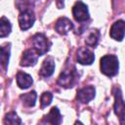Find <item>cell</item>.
<instances>
[{"label": "cell", "instance_id": "obj_1", "mask_svg": "<svg viewBox=\"0 0 125 125\" xmlns=\"http://www.w3.org/2000/svg\"><path fill=\"white\" fill-rule=\"evenodd\" d=\"M101 71L109 77H112L118 72V59L114 55H105L101 59Z\"/></svg>", "mask_w": 125, "mask_h": 125}, {"label": "cell", "instance_id": "obj_2", "mask_svg": "<svg viewBox=\"0 0 125 125\" xmlns=\"http://www.w3.org/2000/svg\"><path fill=\"white\" fill-rule=\"evenodd\" d=\"M77 81L78 74L74 66H72L71 68L66 67L64 70H62L58 78V84L63 88H71L76 84Z\"/></svg>", "mask_w": 125, "mask_h": 125}, {"label": "cell", "instance_id": "obj_3", "mask_svg": "<svg viewBox=\"0 0 125 125\" xmlns=\"http://www.w3.org/2000/svg\"><path fill=\"white\" fill-rule=\"evenodd\" d=\"M32 45L38 56H43L49 51L51 42L43 33H36L32 37Z\"/></svg>", "mask_w": 125, "mask_h": 125}, {"label": "cell", "instance_id": "obj_4", "mask_svg": "<svg viewBox=\"0 0 125 125\" xmlns=\"http://www.w3.org/2000/svg\"><path fill=\"white\" fill-rule=\"evenodd\" d=\"M72 15L76 21L83 22L89 20L90 15L88 11V7L81 1H77L72 7Z\"/></svg>", "mask_w": 125, "mask_h": 125}, {"label": "cell", "instance_id": "obj_5", "mask_svg": "<svg viewBox=\"0 0 125 125\" xmlns=\"http://www.w3.org/2000/svg\"><path fill=\"white\" fill-rule=\"evenodd\" d=\"M34 21H35L34 13L29 9L23 10L19 16V24L22 30H26L30 28L33 25Z\"/></svg>", "mask_w": 125, "mask_h": 125}, {"label": "cell", "instance_id": "obj_6", "mask_svg": "<svg viewBox=\"0 0 125 125\" xmlns=\"http://www.w3.org/2000/svg\"><path fill=\"white\" fill-rule=\"evenodd\" d=\"M109 35L112 39L116 41H121L125 36V21L122 20L114 21L110 27Z\"/></svg>", "mask_w": 125, "mask_h": 125}, {"label": "cell", "instance_id": "obj_7", "mask_svg": "<svg viewBox=\"0 0 125 125\" xmlns=\"http://www.w3.org/2000/svg\"><path fill=\"white\" fill-rule=\"evenodd\" d=\"M76 59L79 63L84 64V65H89L91 64L94 60H95V55L92 50H90L87 47H81L78 49L77 54H76Z\"/></svg>", "mask_w": 125, "mask_h": 125}, {"label": "cell", "instance_id": "obj_8", "mask_svg": "<svg viewBox=\"0 0 125 125\" xmlns=\"http://www.w3.org/2000/svg\"><path fill=\"white\" fill-rule=\"evenodd\" d=\"M95 93L96 90L94 86H85L77 91V100L82 104H87L94 99Z\"/></svg>", "mask_w": 125, "mask_h": 125}, {"label": "cell", "instance_id": "obj_9", "mask_svg": "<svg viewBox=\"0 0 125 125\" xmlns=\"http://www.w3.org/2000/svg\"><path fill=\"white\" fill-rule=\"evenodd\" d=\"M37 58H38V54L35 50H31V49H27L23 52L21 59V66H31V65H35L37 62Z\"/></svg>", "mask_w": 125, "mask_h": 125}, {"label": "cell", "instance_id": "obj_10", "mask_svg": "<svg viewBox=\"0 0 125 125\" xmlns=\"http://www.w3.org/2000/svg\"><path fill=\"white\" fill-rule=\"evenodd\" d=\"M55 28L58 31V33H60L62 35H65L70 30H72L73 23H72V21L69 19H67L65 17H62V18H60L57 21L56 25H55Z\"/></svg>", "mask_w": 125, "mask_h": 125}, {"label": "cell", "instance_id": "obj_11", "mask_svg": "<svg viewBox=\"0 0 125 125\" xmlns=\"http://www.w3.org/2000/svg\"><path fill=\"white\" fill-rule=\"evenodd\" d=\"M114 112L117 116L121 117L125 113V102L122 98V93L119 88L115 90L114 93Z\"/></svg>", "mask_w": 125, "mask_h": 125}, {"label": "cell", "instance_id": "obj_12", "mask_svg": "<svg viewBox=\"0 0 125 125\" xmlns=\"http://www.w3.org/2000/svg\"><path fill=\"white\" fill-rule=\"evenodd\" d=\"M62 121L61 112L57 106H54L51 108L50 112L43 118L41 123H47V124H53V125H58L61 124Z\"/></svg>", "mask_w": 125, "mask_h": 125}, {"label": "cell", "instance_id": "obj_13", "mask_svg": "<svg viewBox=\"0 0 125 125\" xmlns=\"http://www.w3.org/2000/svg\"><path fill=\"white\" fill-rule=\"evenodd\" d=\"M55 61L53 58L51 57H48L42 63L41 65V68L39 70V74L40 76L42 77H50L53 73H54V70H55Z\"/></svg>", "mask_w": 125, "mask_h": 125}, {"label": "cell", "instance_id": "obj_14", "mask_svg": "<svg viewBox=\"0 0 125 125\" xmlns=\"http://www.w3.org/2000/svg\"><path fill=\"white\" fill-rule=\"evenodd\" d=\"M33 83L32 77L22 71H19L17 73V84L21 89H27Z\"/></svg>", "mask_w": 125, "mask_h": 125}, {"label": "cell", "instance_id": "obj_15", "mask_svg": "<svg viewBox=\"0 0 125 125\" xmlns=\"http://www.w3.org/2000/svg\"><path fill=\"white\" fill-rule=\"evenodd\" d=\"M20 99L21 100L22 104L25 106L31 107V106H34L35 105L36 99H37V94H36L35 91H31V92H28V93H25V94L21 95Z\"/></svg>", "mask_w": 125, "mask_h": 125}, {"label": "cell", "instance_id": "obj_16", "mask_svg": "<svg viewBox=\"0 0 125 125\" xmlns=\"http://www.w3.org/2000/svg\"><path fill=\"white\" fill-rule=\"evenodd\" d=\"M11 30H12V25L10 23V21L7 18L2 17L0 20V37L3 38L8 36Z\"/></svg>", "mask_w": 125, "mask_h": 125}, {"label": "cell", "instance_id": "obj_17", "mask_svg": "<svg viewBox=\"0 0 125 125\" xmlns=\"http://www.w3.org/2000/svg\"><path fill=\"white\" fill-rule=\"evenodd\" d=\"M100 36H101V34H100V31H99L98 29L92 30V31L89 33V35L87 36L86 40H85L86 45L89 46V47H94V48H95V47L98 45V43H99Z\"/></svg>", "mask_w": 125, "mask_h": 125}, {"label": "cell", "instance_id": "obj_18", "mask_svg": "<svg viewBox=\"0 0 125 125\" xmlns=\"http://www.w3.org/2000/svg\"><path fill=\"white\" fill-rule=\"evenodd\" d=\"M9 59H10V44L6 43L1 47V64L5 70L7 69Z\"/></svg>", "mask_w": 125, "mask_h": 125}, {"label": "cell", "instance_id": "obj_19", "mask_svg": "<svg viewBox=\"0 0 125 125\" xmlns=\"http://www.w3.org/2000/svg\"><path fill=\"white\" fill-rule=\"evenodd\" d=\"M4 123L5 124H21V120L20 119V117L18 116V114L14 111L9 112L8 114H6L5 118H4Z\"/></svg>", "mask_w": 125, "mask_h": 125}, {"label": "cell", "instance_id": "obj_20", "mask_svg": "<svg viewBox=\"0 0 125 125\" xmlns=\"http://www.w3.org/2000/svg\"><path fill=\"white\" fill-rule=\"evenodd\" d=\"M53 100V95L51 92H44L42 95H41V98H40V104H41V107H46L48 106L51 102Z\"/></svg>", "mask_w": 125, "mask_h": 125}, {"label": "cell", "instance_id": "obj_21", "mask_svg": "<svg viewBox=\"0 0 125 125\" xmlns=\"http://www.w3.org/2000/svg\"><path fill=\"white\" fill-rule=\"evenodd\" d=\"M119 119H120V124H125V113L121 117H119Z\"/></svg>", "mask_w": 125, "mask_h": 125}]
</instances>
